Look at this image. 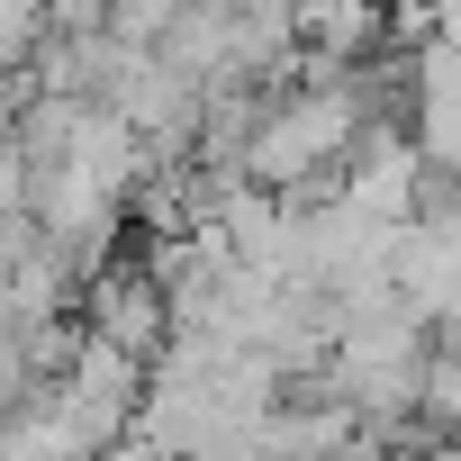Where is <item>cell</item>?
I'll list each match as a JSON object with an SVG mask.
<instances>
[{
	"mask_svg": "<svg viewBox=\"0 0 461 461\" xmlns=\"http://www.w3.org/2000/svg\"><path fill=\"white\" fill-rule=\"evenodd\" d=\"M371 28H380V10H371V0H317V10H308V37H317V55H353Z\"/></svg>",
	"mask_w": 461,
	"mask_h": 461,
	"instance_id": "1",
	"label": "cell"
}]
</instances>
